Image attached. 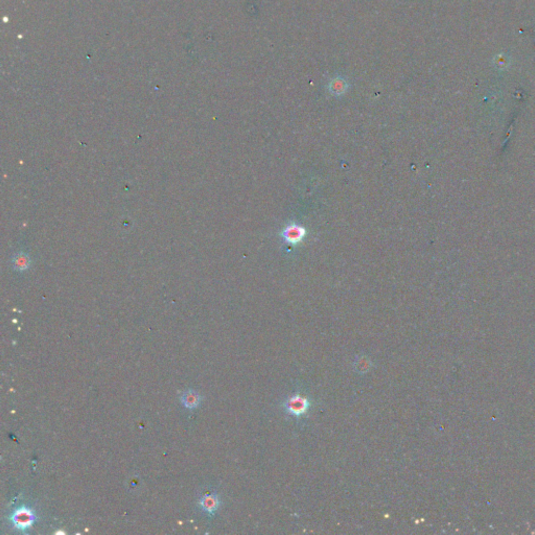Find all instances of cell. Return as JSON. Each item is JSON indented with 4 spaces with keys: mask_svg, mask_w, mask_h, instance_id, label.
Instances as JSON below:
<instances>
[{
    "mask_svg": "<svg viewBox=\"0 0 535 535\" xmlns=\"http://www.w3.org/2000/svg\"><path fill=\"white\" fill-rule=\"evenodd\" d=\"M282 235L288 243L297 244L303 239V236L305 235V229L293 224V225H290L283 230Z\"/></svg>",
    "mask_w": 535,
    "mask_h": 535,
    "instance_id": "4",
    "label": "cell"
},
{
    "mask_svg": "<svg viewBox=\"0 0 535 535\" xmlns=\"http://www.w3.org/2000/svg\"><path fill=\"white\" fill-rule=\"evenodd\" d=\"M353 367H354V370L358 373H360V375H364V373L368 372L371 369L372 362H371V360L367 358L366 355H361L355 359Z\"/></svg>",
    "mask_w": 535,
    "mask_h": 535,
    "instance_id": "6",
    "label": "cell"
},
{
    "mask_svg": "<svg viewBox=\"0 0 535 535\" xmlns=\"http://www.w3.org/2000/svg\"><path fill=\"white\" fill-rule=\"evenodd\" d=\"M202 397L198 392L194 390H188L185 391L181 396V403L182 405L188 409H195L201 403Z\"/></svg>",
    "mask_w": 535,
    "mask_h": 535,
    "instance_id": "5",
    "label": "cell"
},
{
    "mask_svg": "<svg viewBox=\"0 0 535 535\" xmlns=\"http://www.w3.org/2000/svg\"><path fill=\"white\" fill-rule=\"evenodd\" d=\"M199 504H200L201 509L205 513H207L210 516H213L218 511V509L221 505V500H220L219 494L210 493V494L203 495L201 497L200 502H199Z\"/></svg>",
    "mask_w": 535,
    "mask_h": 535,
    "instance_id": "3",
    "label": "cell"
},
{
    "mask_svg": "<svg viewBox=\"0 0 535 535\" xmlns=\"http://www.w3.org/2000/svg\"><path fill=\"white\" fill-rule=\"evenodd\" d=\"M10 519L13 522V526L16 529L22 532H26L33 526V524L37 519V516L32 509L23 506L16 509L13 514L11 515Z\"/></svg>",
    "mask_w": 535,
    "mask_h": 535,
    "instance_id": "2",
    "label": "cell"
},
{
    "mask_svg": "<svg viewBox=\"0 0 535 535\" xmlns=\"http://www.w3.org/2000/svg\"><path fill=\"white\" fill-rule=\"evenodd\" d=\"M283 411L290 417L301 419L304 418L312 408V401L305 394L296 392L291 394L287 400L282 403Z\"/></svg>",
    "mask_w": 535,
    "mask_h": 535,
    "instance_id": "1",
    "label": "cell"
}]
</instances>
